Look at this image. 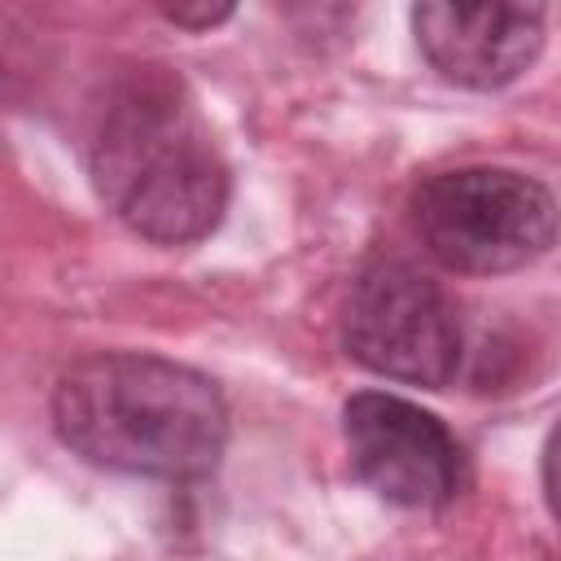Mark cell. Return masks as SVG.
Here are the masks:
<instances>
[{
  "instance_id": "3957f363",
  "label": "cell",
  "mask_w": 561,
  "mask_h": 561,
  "mask_svg": "<svg viewBox=\"0 0 561 561\" xmlns=\"http://www.w3.org/2000/svg\"><path fill=\"white\" fill-rule=\"evenodd\" d=\"M408 219L434 263L460 276H500L535 263L561 237L548 184L513 167H451L412 188Z\"/></svg>"
},
{
  "instance_id": "277c9868",
  "label": "cell",
  "mask_w": 561,
  "mask_h": 561,
  "mask_svg": "<svg viewBox=\"0 0 561 561\" xmlns=\"http://www.w3.org/2000/svg\"><path fill=\"white\" fill-rule=\"evenodd\" d=\"M342 346L386 381L443 390L465 359V324L451 294L403 259H373L351 280Z\"/></svg>"
},
{
  "instance_id": "7a4b0ae2",
  "label": "cell",
  "mask_w": 561,
  "mask_h": 561,
  "mask_svg": "<svg viewBox=\"0 0 561 561\" xmlns=\"http://www.w3.org/2000/svg\"><path fill=\"white\" fill-rule=\"evenodd\" d=\"M57 438L96 469L197 482L228 447V403L219 386L167 355L96 351L75 359L53 386Z\"/></svg>"
},
{
  "instance_id": "5b68a950",
  "label": "cell",
  "mask_w": 561,
  "mask_h": 561,
  "mask_svg": "<svg viewBox=\"0 0 561 561\" xmlns=\"http://www.w3.org/2000/svg\"><path fill=\"white\" fill-rule=\"evenodd\" d=\"M342 438L355 478L394 508H443L469 486L460 438L403 394H351L342 403Z\"/></svg>"
},
{
  "instance_id": "6da1fadb",
  "label": "cell",
  "mask_w": 561,
  "mask_h": 561,
  "mask_svg": "<svg viewBox=\"0 0 561 561\" xmlns=\"http://www.w3.org/2000/svg\"><path fill=\"white\" fill-rule=\"evenodd\" d=\"M88 175L114 219L153 245L202 241L232 193L193 92L167 66H127L105 83L88 127Z\"/></svg>"
},
{
  "instance_id": "52a82bcc",
  "label": "cell",
  "mask_w": 561,
  "mask_h": 561,
  "mask_svg": "<svg viewBox=\"0 0 561 561\" xmlns=\"http://www.w3.org/2000/svg\"><path fill=\"white\" fill-rule=\"evenodd\" d=\"M539 482H543V500H548V508L561 517V416H557V425H552L548 438H543Z\"/></svg>"
},
{
  "instance_id": "ba28073f",
  "label": "cell",
  "mask_w": 561,
  "mask_h": 561,
  "mask_svg": "<svg viewBox=\"0 0 561 561\" xmlns=\"http://www.w3.org/2000/svg\"><path fill=\"white\" fill-rule=\"evenodd\" d=\"M162 18H167L171 26H184V31H210V26H219L224 18H232V4H197V9L175 4V9H162Z\"/></svg>"
},
{
  "instance_id": "8992f818",
  "label": "cell",
  "mask_w": 561,
  "mask_h": 561,
  "mask_svg": "<svg viewBox=\"0 0 561 561\" xmlns=\"http://www.w3.org/2000/svg\"><path fill=\"white\" fill-rule=\"evenodd\" d=\"M412 35L438 79L495 92L522 79L543 48V9L526 4H416Z\"/></svg>"
}]
</instances>
